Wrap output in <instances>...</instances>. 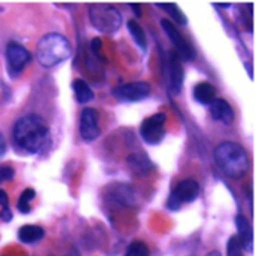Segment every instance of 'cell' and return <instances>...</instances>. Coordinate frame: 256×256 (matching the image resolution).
Here are the masks:
<instances>
[{"label": "cell", "instance_id": "25", "mask_svg": "<svg viewBox=\"0 0 256 256\" xmlns=\"http://www.w3.org/2000/svg\"><path fill=\"white\" fill-rule=\"evenodd\" d=\"M8 204H9L8 194L3 191V190H0V206H3V207H8Z\"/></svg>", "mask_w": 256, "mask_h": 256}, {"label": "cell", "instance_id": "6", "mask_svg": "<svg viewBox=\"0 0 256 256\" xmlns=\"http://www.w3.org/2000/svg\"><path fill=\"white\" fill-rule=\"evenodd\" d=\"M198 194H200V185L195 180L192 179L182 180L170 194L167 200V207L168 210H179L182 204L192 202L194 200H196Z\"/></svg>", "mask_w": 256, "mask_h": 256}, {"label": "cell", "instance_id": "12", "mask_svg": "<svg viewBox=\"0 0 256 256\" xmlns=\"http://www.w3.org/2000/svg\"><path fill=\"white\" fill-rule=\"evenodd\" d=\"M236 225H237V230H238V242L242 244V248L248 252H252L254 250V232H252V226L248 222V219L242 214L237 216L236 219Z\"/></svg>", "mask_w": 256, "mask_h": 256}, {"label": "cell", "instance_id": "14", "mask_svg": "<svg viewBox=\"0 0 256 256\" xmlns=\"http://www.w3.org/2000/svg\"><path fill=\"white\" fill-rule=\"evenodd\" d=\"M216 88L208 82H200L194 86V98L200 104H210L214 100Z\"/></svg>", "mask_w": 256, "mask_h": 256}, {"label": "cell", "instance_id": "29", "mask_svg": "<svg viewBox=\"0 0 256 256\" xmlns=\"http://www.w3.org/2000/svg\"><path fill=\"white\" fill-rule=\"evenodd\" d=\"M206 256H222V255H220L219 252H216V250H214V252H210V254H207Z\"/></svg>", "mask_w": 256, "mask_h": 256}, {"label": "cell", "instance_id": "18", "mask_svg": "<svg viewBox=\"0 0 256 256\" xmlns=\"http://www.w3.org/2000/svg\"><path fill=\"white\" fill-rule=\"evenodd\" d=\"M128 164L136 172H148L152 168L149 158L144 154H132L128 156Z\"/></svg>", "mask_w": 256, "mask_h": 256}, {"label": "cell", "instance_id": "22", "mask_svg": "<svg viewBox=\"0 0 256 256\" xmlns=\"http://www.w3.org/2000/svg\"><path fill=\"white\" fill-rule=\"evenodd\" d=\"M226 255L228 256H244L243 255V248L237 238V236H232L228 242V246H226Z\"/></svg>", "mask_w": 256, "mask_h": 256}, {"label": "cell", "instance_id": "20", "mask_svg": "<svg viewBox=\"0 0 256 256\" xmlns=\"http://www.w3.org/2000/svg\"><path fill=\"white\" fill-rule=\"evenodd\" d=\"M36 196V192L32 188H27L26 191L22 192L18 198V202H16V207L21 213H28L30 212V201Z\"/></svg>", "mask_w": 256, "mask_h": 256}, {"label": "cell", "instance_id": "3", "mask_svg": "<svg viewBox=\"0 0 256 256\" xmlns=\"http://www.w3.org/2000/svg\"><path fill=\"white\" fill-rule=\"evenodd\" d=\"M70 54H72L70 42L60 33L45 34L39 40L36 50L38 62L48 68L66 62L70 57Z\"/></svg>", "mask_w": 256, "mask_h": 256}, {"label": "cell", "instance_id": "4", "mask_svg": "<svg viewBox=\"0 0 256 256\" xmlns=\"http://www.w3.org/2000/svg\"><path fill=\"white\" fill-rule=\"evenodd\" d=\"M88 14L91 24L103 33H115L122 24L121 12L109 3H92Z\"/></svg>", "mask_w": 256, "mask_h": 256}, {"label": "cell", "instance_id": "23", "mask_svg": "<svg viewBox=\"0 0 256 256\" xmlns=\"http://www.w3.org/2000/svg\"><path fill=\"white\" fill-rule=\"evenodd\" d=\"M10 179H14V168L9 166H2L0 167V184L8 182Z\"/></svg>", "mask_w": 256, "mask_h": 256}, {"label": "cell", "instance_id": "1", "mask_svg": "<svg viewBox=\"0 0 256 256\" xmlns=\"http://www.w3.org/2000/svg\"><path fill=\"white\" fill-rule=\"evenodd\" d=\"M48 126L45 120L36 114L20 118L14 126V140L18 148L27 154H38L48 138Z\"/></svg>", "mask_w": 256, "mask_h": 256}, {"label": "cell", "instance_id": "5", "mask_svg": "<svg viewBox=\"0 0 256 256\" xmlns=\"http://www.w3.org/2000/svg\"><path fill=\"white\" fill-rule=\"evenodd\" d=\"M166 122L167 115L160 112L146 118L140 127V136L148 144H160L166 137Z\"/></svg>", "mask_w": 256, "mask_h": 256}, {"label": "cell", "instance_id": "2", "mask_svg": "<svg viewBox=\"0 0 256 256\" xmlns=\"http://www.w3.org/2000/svg\"><path fill=\"white\" fill-rule=\"evenodd\" d=\"M214 161L220 172L230 179H240L248 173L249 158L246 150L232 142H224L214 149Z\"/></svg>", "mask_w": 256, "mask_h": 256}, {"label": "cell", "instance_id": "8", "mask_svg": "<svg viewBox=\"0 0 256 256\" xmlns=\"http://www.w3.org/2000/svg\"><path fill=\"white\" fill-rule=\"evenodd\" d=\"M30 52L16 42H9L6 46V60H8V70L12 76H16L26 64L30 62Z\"/></svg>", "mask_w": 256, "mask_h": 256}, {"label": "cell", "instance_id": "24", "mask_svg": "<svg viewBox=\"0 0 256 256\" xmlns=\"http://www.w3.org/2000/svg\"><path fill=\"white\" fill-rule=\"evenodd\" d=\"M0 218H2L3 222H10L12 220V212H10V208L9 207H3L2 212H0Z\"/></svg>", "mask_w": 256, "mask_h": 256}, {"label": "cell", "instance_id": "9", "mask_svg": "<svg viewBox=\"0 0 256 256\" xmlns=\"http://www.w3.org/2000/svg\"><path fill=\"white\" fill-rule=\"evenodd\" d=\"M150 94V85L146 82H131L114 90V96L122 102H138Z\"/></svg>", "mask_w": 256, "mask_h": 256}, {"label": "cell", "instance_id": "19", "mask_svg": "<svg viewBox=\"0 0 256 256\" xmlns=\"http://www.w3.org/2000/svg\"><path fill=\"white\" fill-rule=\"evenodd\" d=\"M158 6L161 8V9H164L168 15H172V18L178 22V24H180V26H185L186 22H188V20H186V16H185V14L180 10V8L176 4V3H168V2H162V3H158Z\"/></svg>", "mask_w": 256, "mask_h": 256}, {"label": "cell", "instance_id": "27", "mask_svg": "<svg viewBox=\"0 0 256 256\" xmlns=\"http://www.w3.org/2000/svg\"><path fill=\"white\" fill-rule=\"evenodd\" d=\"M4 154H6V142H4L3 136L0 134V158H3Z\"/></svg>", "mask_w": 256, "mask_h": 256}, {"label": "cell", "instance_id": "21", "mask_svg": "<svg viewBox=\"0 0 256 256\" xmlns=\"http://www.w3.org/2000/svg\"><path fill=\"white\" fill-rule=\"evenodd\" d=\"M126 256H149V249L142 242H132L128 246Z\"/></svg>", "mask_w": 256, "mask_h": 256}, {"label": "cell", "instance_id": "17", "mask_svg": "<svg viewBox=\"0 0 256 256\" xmlns=\"http://www.w3.org/2000/svg\"><path fill=\"white\" fill-rule=\"evenodd\" d=\"M127 27H128V32L131 33V36H132V39H134V42L140 46V50H142V51H146L148 40H146V34H144L143 28H142V27H140L134 20H130V21H128Z\"/></svg>", "mask_w": 256, "mask_h": 256}, {"label": "cell", "instance_id": "10", "mask_svg": "<svg viewBox=\"0 0 256 256\" xmlns=\"http://www.w3.org/2000/svg\"><path fill=\"white\" fill-rule=\"evenodd\" d=\"M79 131H80V137L85 142H92L98 137L100 128H98V115H97L96 109L86 108L82 110Z\"/></svg>", "mask_w": 256, "mask_h": 256}, {"label": "cell", "instance_id": "15", "mask_svg": "<svg viewBox=\"0 0 256 256\" xmlns=\"http://www.w3.org/2000/svg\"><path fill=\"white\" fill-rule=\"evenodd\" d=\"M45 236L44 230L38 225H24L20 228L18 231V238L20 242L26 243V244H33L38 243L39 240H42Z\"/></svg>", "mask_w": 256, "mask_h": 256}, {"label": "cell", "instance_id": "26", "mask_svg": "<svg viewBox=\"0 0 256 256\" xmlns=\"http://www.w3.org/2000/svg\"><path fill=\"white\" fill-rule=\"evenodd\" d=\"M91 48H92L94 54H98V51H100V48H102V40H100V39H94L92 44H91Z\"/></svg>", "mask_w": 256, "mask_h": 256}, {"label": "cell", "instance_id": "30", "mask_svg": "<svg viewBox=\"0 0 256 256\" xmlns=\"http://www.w3.org/2000/svg\"><path fill=\"white\" fill-rule=\"evenodd\" d=\"M219 6H222V8H230L231 4H230V3H219Z\"/></svg>", "mask_w": 256, "mask_h": 256}, {"label": "cell", "instance_id": "7", "mask_svg": "<svg viewBox=\"0 0 256 256\" xmlns=\"http://www.w3.org/2000/svg\"><path fill=\"white\" fill-rule=\"evenodd\" d=\"M161 27H162V30L166 32V34L170 38L172 44L174 45L176 54H178V56H180V57H182L184 60H186V62H191V60L195 58V51H194V48L191 46V44L182 36V33L173 26L172 21H168V20H161Z\"/></svg>", "mask_w": 256, "mask_h": 256}, {"label": "cell", "instance_id": "13", "mask_svg": "<svg viewBox=\"0 0 256 256\" xmlns=\"http://www.w3.org/2000/svg\"><path fill=\"white\" fill-rule=\"evenodd\" d=\"M184 84V68L179 56L173 52L170 56V90L173 94H179Z\"/></svg>", "mask_w": 256, "mask_h": 256}, {"label": "cell", "instance_id": "16", "mask_svg": "<svg viewBox=\"0 0 256 256\" xmlns=\"http://www.w3.org/2000/svg\"><path fill=\"white\" fill-rule=\"evenodd\" d=\"M72 86H73L74 97H76L78 103L85 104V103L94 100V92H92V90L88 86V84H86L85 80H82V79H74L73 84H72Z\"/></svg>", "mask_w": 256, "mask_h": 256}, {"label": "cell", "instance_id": "11", "mask_svg": "<svg viewBox=\"0 0 256 256\" xmlns=\"http://www.w3.org/2000/svg\"><path fill=\"white\" fill-rule=\"evenodd\" d=\"M210 115L214 121L224 122V124H231L234 120V110L230 106L228 102H225L224 98H214L210 104Z\"/></svg>", "mask_w": 256, "mask_h": 256}, {"label": "cell", "instance_id": "28", "mask_svg": "<svg viewBox=\"0 0 256 256\" xmlns=\"http://www.w3.org/2000/svg\"><path fill=\"white\" fill-rule=\"evenodd\" d=\"M130 6H131L132 12H134L137 16H142V9H140V4H138V3H130Z\"/></svg>", "mask_w": 256, "mask_h": 256}]
</instances>
